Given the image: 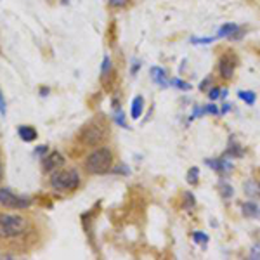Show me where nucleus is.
I'll list each match as a JSON object with an SVG mask.
<instances>
[{"label": "nucleus", "instance_id": "obj_17", "mask_svg": "<svg viewBox=\"0 0 260 260\" xmlns=\"http://www.w3.org/2000/svg\"><path fill=\"white\" fill-rule=\"evenodd\" d=\"M194 240H196V241H207V240H208V236H207V234L196 233V234H194Z\"/></svg>", "mask_w": 260, "mask_h": 260}, {"label": "nucleus", "instance_id": "obj_4", "mask_svg": "<svg viewBox=\"0 0 260 260\" xmlns=\"http://www.w3.org/2000/svg\"><path fill=\"white\" fill-rule=\"evenodd\" d=\"M50 186L57 191H75L80 186V174L75 169L56 170L50 177Z\"/></svg>", "mask_w": 260, "mask_h": 260}, {"label": "nucleus", "instance_id": "obj_19", "mask_svg": "<svg viewBox=\"0 0 260 260\" xmlns=\"http://www.w3.org/2000/svg\"><path fill=\"white\" fill-rule=\"evenodd\" d=\"M217 98H219V89H213L210 92V99H217Z\"/></svg>", "mask_w": 260, "mask_h": 260}, {"label": "nucleus", "instance_id": "obj_7", "mask_svg": "<svg viewBox=\"0 0 260 260\" xmlns=\"http://www.w3.org/2000/svg\"><path fill=\"white\" fill-rule=\"evenodd\" d=\"M62 163H64V158L61 156L57 151H52V153H49L47 156L42 160V165H44V170L45 172H50V174H54L59 167H62Z\"/></svg>", "mask_w": 260, "mask_h": 260}, {"label": "nucleus", "instance_id": "obj_20", "mask_svg": "<svg viewBox=\"0 0 260 260\" xmlns=\"http://www.w3.org/2000/svg\"><path fill=\"white\" fill-rule=\"evenodd\" d=\"M66 2H70V0H62V4H66Z\"/></svg>", "mask_w": 260, "mask_h": 260}, {"label": "nucleus", "instance_id": "obj_18", "mask_svg": "<svg viewBox=\"0 0 260 260\" xmlns=\"http://www.w3.org/2000/svg\"><path fill=\"white\" fill-rule=\"evenodd\" d=\"M47 151V146H39V148L35 149V154H42V153H45Z\"/></svg>", "mask_w": 260, "mask_h": 260}, {"label": "nucleus", "instance_id": "obj_12", "mask_svg": "<svg viewBox=\"0 0 260 260\" xmlns=\"http://www.w3.org/2000/svg\"><path fill=\"white\" fill-rule=\"evenodd\" d=\"M198 174H200V170L196 169V167H192V169L189 170V174H187V182H189V184L198 182Z\"/></svg>", "mask_w": 260, "mask_h": 260}, {"label": "nucleus", "instance_id": "obj_15", "mask_svg": "<svg viewBox=\"0 0 260 260\" xmlns=\"http://www.w3.org/2000/svg\"><path fill=\"white\" fill-rule=\"evenodd\" d=\"M0 115L2 116L7 115V103H6V98H4L2 90H0Z\"/></svg>", "mask_w": 260, "mask_h": 260}, {"label": "nucleus", "instance_id": "obj_6", "mask_svg": "<svg viewBox=\"0 0 260 260\" xmlns=\"http://www.w3.org/2000/svg\"><path fill=\"white\" fill-rule=\"evenodd\" d=\"M236 70V57L233 54H224L219 59V73L224 80H231Z\"/></svg>", "mask_w": 260, "mask_h": 260}, {"label": "nucleus", "instance_id": "obj_16", "mask_svg": "<svg viewBox=\"0 0 260 260\" xmlns=\"http://www.w3.org/2000/svg\"><path fill=\"white\" fill-rule=\"evenodd\" d=\"M110 62H111V61H110V57H108V56L104 57V61H103V75L106 73L108 70H110Z\"/></svg>", "mask_w": 260, "mask_h": 260}, {"label": "nucleus", "instance_id": "obj_3", "mask_svg": "<svg viewBox=\"0 0 260 260\" xmlns=\"http://www.w3.org/2000/svg\"><path fill=\"white\" fill-rule=\"evenodd\" d=\"M28 231V220L21 215L0 213V240H12Z\"/></svg>", "mask_w": 260, "mask_h": 260}, {"label": "nucleus", "instance_id": "obj_22", "mask_svg": "<svg viewBox=\"0 0 260 260\" xmlns=\"http://www.w3.org/2000/svg\"><path fill=\"white\" fill-rule=\"evenodd\" d=\"M258 187H260V184H258Z\"/></svg>", "mask_w": 260, "mask_h": 260}, {"label": "nucleus", "instance_id": "obj_11", "mask_svg": "<svg viewBox=\"0 0 260 260\" xmlns=\"http://www.w3.org/2000/svg\"><path fill=\"white\" fill-rule=\"evenodd\" d=\"M236 30V24L229 23V24H224V26L219 30V37H225V35H231L233 37V31Z\"/></svg>", "mask_w": 260, "mask_h": 260}, {"label": "nucleus", "instance_id": "obj_14", "mask_svg": "<svg viewBox=\"0 0 260 260\" xmlns=\"http://www.w3.org/2000/svg\"><path fill=\"white\" fill-rule=\"evenodd\" d=\"M240 98L243 101H246L248 104H253L255 103V94H253V92H240Z\"/></svg>", "mask_w": 260, "mask_h": 260}, {"label": "nucleus", "instance_id": "obj_1", "mask_svg": "<svg viewBox=\"0 0 260 260\" xmlns=\"http://www.w3.org/2000/svg\"><path fill=\"white\" fill-rule=\"evenodd\" d=\"M113 161H115L113 151L108 146H98L83 160V169L90 175H103L113 169Z\"/></svg>", "mask_w": 260, "mask_h": 260}, {"label": "nucleus", "instance_id": "obj_21", "mask_svg": "<svg viewBox=\"0 0 260 260\" xmlns=\"http://www.w3.org/2000/svg\"><path fill=\"white\" fill-rule=\"evenodd\" d=\"M0 175H2V167H0Z\"/></svg>", "mask_w": 260, "mask_h": 260}, {"label": "nucleus", "instance_id": "obj_10", "mask_svg": "<svg viewBox=\"0 0 260 260\" xmlns=\"http://www.w3.org/2000/svg\"><path fill=\"white\" fill-rule=\"evenodd\" d=\"M243 213H245L246 217H258L260 215V208L257 207V203H253V201H246L245 205H243Z\"/></svg>", "mask_w": 260, "mask_h": 260}, {"label": "nucleus", "instance_id": "obj_9", "mask_svg": "<svg viewBox=\"0 0 260 260\" xmlns=\"http://www.w3.org/2000/svg\"><path fill=\"white\" fill-rule=\"evenodd\" d=\"M142 110H144V99H142V95H137V98L132 101V110H130V115H132V118L134 120L141 118Z\"/></svg>", "mask_w": 260, "mask_h": 260}, {"label": "nucleus", "instance_id": "obj_8", "mask_svg": "<svg viewBox=\"0 0 260 260\" xmlns=\"http://www.w3.org/2000/svg\"><path fill=\"white\" fill-rule=\"evenodd\" d=\"M18 134L24 142H31V141L37 139V130L33 127H30V125H23V127H19Z\"/></svg>", "mask_w": 260, "mask_h": 260}, {"label": "nucleus", "instance_id": "obj_5", "mask_svg": "<svg viewBox=\"0 0 260 260\" xmlns=\"http://www.w3.org/2000/svg\"><path fill=\"white\" fill-rule=\"evenodd\" d=\"M31 205L30 198L14 194L9 187H0V207L12 208V210H21V208H28Z\"/></svg>", "mask_w": 260, "mask_h": 260}, {"label": "nucleus", "instance_id": "obj_2", "mask_svg": "<svg viewBox=\"0 0 260 260\" xmlns=\"http://www.w3.org/2000/svg\"><path fill=\"white\" fill-rule=\"evenodd\" d=\"M110 136V127L104 123L103 120H90L87 125H83L80 130V141L82 144L89 146V148H98L103 146V142Z\"/></svg>", "mask_w": 260, "mask_h": 260}, {"label": "nucleus", "instance_id": "obj_13", "mask_svg": "<svg viewBox=\"0 0 260 260\" xmlns=\"http://www.w3.org/2000/svg\"><path fill=\"white\" fill-rule=\"evenodd\" d=\"M111 7H116V9H121V7H127L130 4V0H108Z\"/></svg>", "mask_w": 260, "mask_h": 260}]
</instances>
